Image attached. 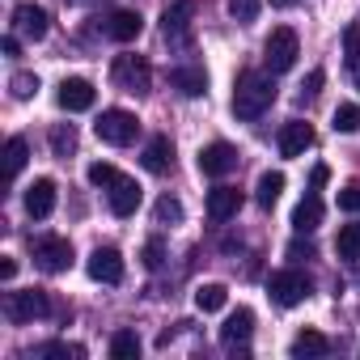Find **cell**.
I'll return each mask as SVG.
<instances>
[{
	"label": "cell",
	"mask_w": 360,
	"mask_h": 360,
	"mask_svg": "<svg viewBox=\"0 0 360 360\" xmlns=\"http://www.w3.org/2000/svg\"><path fill=\"white\" fill-rule=\"evenodd\" d=\"M276 102V81L267 72H242L238 89H233V115L238 119H259L267 115Z\"/></svg>",
	"instance_id": "1"
},
{
	"label": "cell",
	"mask_w": 360,
	"mask_h": 360,
	"mask_svg": "<svg viewBox=\"0 0 360 360\" xmlns=\"http://www.w3.org/2000/svg\"><path fill=\"white\" fill-rule=\"evenodd\" d=\"M297 56H301L297 30H292V26H276V30L267 34V43H263V60H267L271 77H276V72H288V68L297 64Z\"/></svg>",
	"instance_id": "2"
},
{
	"label": "cell",
	"mask_w": 360,
	"mask_h": 360,
	"mask_svg": "<svg viewBox=\"0 0 360 360\" xmlns=\"http://www.w3.org/2000/svg\"><path fill=\"white\" fill-rule=\"evenodd\" d=\"M110 81H115V89H123V94H148L153 68H148L144 56H119V60L110 64Z\"/></svg>",
	"instance_id": "3"
},
{
	"label": "cell",
	"mask_w": 360,
	"mask_h": 360,
	"mask_svg": "<svg viewBox=\"0 0 360 360\" xmlns=\"http://www.w3.org/2000/svg\"><path fill=\"white\" fill-rule=\"evenodd\" d=\"M94 131H98V140L102 144H115V148H123V144H131L136 136H140V119L131 115V110H102V119L94 123Z\"/></svg>",
	"instance_id": "4"
},
{
	"label": "cell",
	"mask_w": 360,
	"mask_h": 360,
	"mask_svg": "<svg viewBox=\"0 0 360 360\" xmlns=\"http://www.w3.org/2000/svg\"><path fill=\"white\" fill-rule=\"evenodd\" d=\"M267 292H271V301H276V305L292 309V305H301V301L314 292V284H309V276H305V271L288 267V271H276V276L267 280Z\"/></svg>",
	"instance_id": "5"
},
{
	"label": "cell",
	"mask_w": 360,
	"mask_h": 360,
	"mask_svg": "<svg viewBox=\"0 0 360 360\" xmlns=\"http://www.w3.org/2000/svg\"><path fill=\"white\" fill-rule=\"evenodd\" d=\"M51 314V301L43 288H22V292H5V318L9 322H34V318H47Z\"/></svg>",
	"instance_id": "6"
},
{
	"label": "cell",
	"mask_w": 360,
	"mask_h": 360,
	"mask_svg": "<svg viewBox=\"0 0 360 360\" xmlns=\"http://www.w3.org/2000/svg\"><path fill=\"white\" fill-rule=\"evenodd\" d=\"M34 267L47 276H60L72 267V242L68 238H39L34 242Z\"/></svg>",
	"instance_id": "7"
},
{
	"label": "cell",
	"mask_w": 360,
	"mask_h": 360,
	"mask_svg": "<svg viewBox=\"0 0 360 360\" xmlns=\"http://www.w3.org/2000/svg\"><path fill=\"white\" fill-rule=\"evenodd\" d=\"M191 18H195V5L191 0H169L165 13H161V34L169 43H187L191 39Z\"/></svg>",
	"instance_id": "8"
},
{
	"label": "cell",
	"mask_w": 360,
	"mask_h": 360,
	"mask_svg": "<svg viewBox=\"0 0 360 360\" xmlns=\"http://www.w3.org/2000/svg\"><path fill=\"white\" fill-rule=\"evenodd\" d=\"M238 169V148L229 140H212L208 148H200V174L208 178H225Z\"/></svg>",
	"instance_id": "9"
},
{
	"label": "cell",
	"mask_w": 360,
	"mask_h": 360,
	"mask_svg": "<svg viewBox=\"0 0 360 360\" xmlns=\"http://www.w3.org/2000/svg\"><path fill=\"white\" fill-rule=\"evenodd\" d=\"M85 267H89V280H98V284H119L123 280V255L115 246H98Z\"/></svg>",
	"instance_id": "10"
},
{
	"label": "cell",
	"mask_w": 360,
	"mask_h": 360,
	"mask_svg": "<svg viewBox=\"0 0 360 360\" xmlns=\"http://www.w3.org/2000/svg\"><path fill=\"white\" fill-rule=\"evenodd\" d=\"M94 98H98V94H94V85H89L85 77H64V81H60V94H56V102H60L68 115L89 110V106H94Z\"/></svg>",
	"instance_id": "11"
},
{
	"label": "cell",
	"mask_w": 360,
	"mask_h": 360,
	"mask_svg": "<svg viewBox=\"0 0 360 360\" xmlns=\"http://www.w3.org/2000/svg\"><path fill=\"white\" fill-rule=\"evenodd\" d=\"M140 200H144V191H140V183L136 178H119V183L106 191V204H110V212L115 217H136V208H140Z\"/></svg>",
	"instance_id": "12"
},
{
	"label": "cell",
	"mask_w": 360,
	"mask_h": 360,
	"mask_svg": "<svg viewBox=\"0 0 360 360\" xmlns=\"http://www.w3.org/2000/svg\"><path fill=\"white\" fill-rule=\"evenodd\" d=\"M47 9H39V5H18L13 9V30L22 34V39H30V43H39V39H47Z\"/></svg>",
	"instance_id": "13"
},
{
	"label": "cell",
	"mask_w": 360,
	"mask_h": 360,
	"mask_svg": "<svg viewBox=\"0 0 360 360\" xmlns=\"http://www.w3.org/2000/svg\"><path fill=\"white\" fill-rule=\"evenodd\" d=\"M102 30H106V39H115V43H136L140 30H144V22H140L136 9H110V18H106Z\"/></svg>",
	"instance_id": "14"
},
{
	"label": "cell",
	"mask_w": 360,
	"mask_h": 360,
	"mask_svg": "<svg viewBox=\"0 0 360 360\" xmlns=\"http://www.w3.org/2000/svg\"><path fill=\"white\" fill-rule=\"evenodd\" d=\"M169 85L183 94V98H204L208 94V72L200 64H183V68L169 72Z\"/></svg>",
	"instance_id": "15"
},
{
	"label": "cell",
	"mask_w": 360,
	"mask_h": 360,
	"mask_svg": "<svg viewBox=\"0 0 360 360\" xmlns=\"http://www.w3.org/2000/svg\"><path fill=\"white\" fill-rule=\"evenodd\" d=\"M250 335H255V314L242 305V309H233V314L225 318V326H221V343H229V347H246Z\"/></svg>",
	"instance_id": "16"
},
{
	"label": "cell",
	"mask_w": 360,
	"mask_h": 360,
	"mask_svg": "<svg viewBox=\"0 0 360 360\" xmlns=\"http://www.w3.org/2000/svg\"><path fill=\"white\" fill-rule=\"evenodd\" d=\"M51 208H56V183L51 178H34L26 187V212L34 221H43V217H51Z\"/></svg>",
	"instance_id": "17"
},
{
	"label": "cell",
	"mask_w": 360,
	"mask_h": 360,
	"mask_svg": "<svg viewBox=\"0 0 360 360\" xmlns=\"http://www.w3.org/2000/svg\"><path fill=\"white\" fill-rule=\"evenodd\" d=\"M309 144H314V127H309V123L292 119V123L280 127V153H284V157H305Z\"/></svg>",
	"instance_id": "18"
},
{
	"label": "cell",
	"mask_w": 360,
	"mask_h": 360,
	"mask_svg": "<svg viewBox=\"0 0 360 360\" xmlns=\"http://www.w3.org/2000/svg\"><path fill=\"white\" fill-rule=\"evenodd\" d=\"M238 208H242V191H238V187H217V191H208V217H212V221H229V217H238Z\"/></svg>",
	"instance_id": "19"
},
{
	"label": "cell",
	"mask_w": 360,
	"mask_h": 360,
	"mask_svg": "<svg viewBox=\"0 0 360 360\" xmlns=\"http://www.w3.org/2000/svg\"><path fill=\"white\" fill-rule=\"evenodd\" d=\"M322 225V200H318V191H309L297 208H292V229L297 233H314Z\"/></svg>",
	"instance_id": "20"
},
{
	"label": "cell",
	"mask_w": 360,
	"mask_h": 360,
	"mask_svg": "<svg viewBox=\"0 0 360 360\" xmlns=\"http://www.w3.org/2000/svg\"><path fill=\"white\" fill-rule=\"evenodd\" d=\"M169 165H174V144H169V136H153L148 148H144V169H148V174H165Z\"/></svg>",
	"instance_id": "21"
},
{
	"label": "cell",
	"mask_w": 360,
	"mask_h": 360,
	"mask_svg": "<svg viewBox=\"0 0 360 360\" xmlns=\"http://www.w3.org/2000/svg\"><path fill=\"white\" fill-rule=\"evenodd\" d=\"M280 191H284V174H280V169H267V174H259V187H255V200H259V208H271V204L280 200Z\"/></svg>",
	"instance_id": "22"
},
{
	"label": "cell",
	"mask_w": 360,
	"mask_h": 360,
	"mask_svg": "<svg viewBox=\"0 0 360 360\" xmlns=\"http://www.w3.org/2000/svg\"><path fill=\"white\" fill-rule=\"evenodd\" d=\"M326 352H330V343H326L322 330H301V335L292 339V356H297V360H305V356H326Z\"/></svg>",
	"instance_id": "23"
},
{
	"label": "cell",
	"mask_w": 360,
	"mask_h": 360,
	"mask_svg": "<svg viewBox=\"0 0 360 360\" xmlns=\"http://www.w3.org/2000/svg\"><path fill=\"white\" fill-rule=\"evenodd\" d=\"M26 157H30V144H26L22 136H9V144H5V178H9V183L22 174Z\"/></svg>",
	"instance_id": "24"
},
{
	"label": "cell",
	"mask_w": 360,
	"mask_h": 360,
	"mask_svg": "<svg viewBox=\"0 0 360 360\" xmlns=\"http://www.w3.org/2000/svg\"><path fill=\"white\" fill-rule=\"evenodd\" d=\"M225 301H229V288H225V284H200V288H195V305H200L204 314L225 309Z\"/></svg>",
	"instance_id": "25"
},
{
	"label": "cell",
	"mask_w": 360,
	"mask_h": 360,
	"mask_svg": "<svg viewBox=\"0 0 360 360\" xmlns=\"http://www.w3.org/2000/svg\"><path fill=\"white\" fill-rule=\"evenodd\" d=\"M335 250H339V259H360V221H352V225H343L339 229V238H335Z\"/></svg>",
	"instance_id": "26"
},
{
	"label": "cell",
	"mask_w": 360,
	"mask_h": 360,
	"mask_svg": "<svg viewBox=\"0 0 360 360\" xmlns=\"http://www.w3.org/2000/svg\"><path fill=\"white\" fill-rule=\"evenodd\" d=\"M110 356H115V360H136V356H140V335H136V330H115Z\"/></svg>",
	"instance_id": "27"
},
{
	"label": "cell",
	"mask_w": 360,
	"mask_h": 360,
	"mask_svg": "<svg viewBox=\"0 0 360 360\" xmlns=\"http://www.w3.org/2000/svg\"><path fill=\"white\" fill-rule=\"evenodd\" d=\"M51 153H56V157H72V153H77V127H72V123L51 127Z\"/></svg>",
	"instance_id": "28"
},
{
	"label": "cell",
	"mask_w": 360,
	"mask_h": 360,
	"mask_svg": "<svg viewBox=\"0 0 360 360\" xmlns=\"http://www.w3.org/2000/svg\"><path fill=\"white\" fill-rule=\"evenodd\" d=\"M153 221H157V225H178V221H183V204H178L174 195H161V200L153 204Z\"/></svg>",
	"instance_id": "29"
},
{
	"label": "cell",
	"mask_w": 360,
	"mask_h": 360,
	"mask_svg": "<svg viewBox=\"0 0 360 360\" xmlns=\"http://www.w3.org/2000/svg\"><path fill=\"white\" fill-rule=\"evenodd\" d=\"M119 178H123V174H119L110 161H94V165H89V183H94V187H102V191H110Z\"/></svg>",
	"instance_id": "30"
},
{
	"label": "cell",
	"mask_w": 360,
	"mask_h": 360,
	"mask_svg": "<svg viewBox=\"0 0 360 360\" xmlns=\"http://www.w3.org/2000/svg\"><path fill=\"white\" fill-rule=\"evenodd\" d=\"M9 94H13L18 102H30V98L39 94V77H34V72H13V81H9Z\"/></svg>",
	"instance_id": "31"
},
{
	"label": "cell",
	"mask_w": 360,
	"mask_h": 360,
	"mask_svg": "<svg viewBox=\"0 0 360 360\" xmlns=\"http://www.w3.org/2000/svg\"><path fill=\"white\" fill-rule=\"evenodd\" d=\"M335 131H343V136H352V131H360V106H352V102H343V106L335 110Z\"/></svg>",
	"instance_id": "32"
},
{
	"label": "cell",
	"mask_w": 360,
	"mask_h": 360,
	"mask_svg": "<svg viewBox=\"0 0 360 360\" xmlns=\"http://www.w3.org/2000/svg\"><path fill=\"white\" fill-rule=\"evenodd\" d=\"M229 13H233V22H255L259 18V0H229Z\"/></svg>",
	"instance_id": "33"
},
{
	"label": "cell",
	"mask_w": 360,
	"mask_h": 360,
	"mask_svg": "<svg viewBox=\"0 0 360 360\" xmlns=\"http://www.w3.org/2000/svg\"><path fill=\"white\" fill-rule=\"evenodd\" d=\"M140 259H144V267H148V271H157V267L165 263V246H161V238H148V242H144V255H140Z\"/></svg>",
	"instance_id": "34"
},
{
	"label": "cell",
	"mask_w": 360,
	"mask_h": 360,
	"mask_svg": "<svg viewBox=\"0 0 360 360\" xmlns=\"http://www.w3.org/2000/svg\"><path fill=\"white\" fill-rule=\"evenodd\" d=\"M347 77L360 89V47H356V30H347Z\"/></svg>",
	"instance_id": "35"
},
{
	"label": "cell",
	"mask_w": 360,
	"mask_h": 360,
	"mask_svg": "<svg viewBox=\"0 0 360 360\" xmlns=\"http://www.w3.org/2000/svg\"><path fill=\"white\" fill-rule=\"evenodd\" d=\"M322 81H326V77H322V72L314 68V72H309V77L301 81V94H297V98H301V102H314V98H318V89H322Z\"/></svg>",
	"instance_id": "36"
},
{
	"label": "cell",
	"mask_w": 360,
	"mask_h": 360,
	"mask_svg": "<svg viewBox=\"0 0 360 360\" xmlns=\"http://www.w3.org/2000/svg\"><path fill=\"white\" fill-rule=\"evenodd\" d=\"M339 208L343 212H360V183H352V187L339 191Z\"/></svg>",
	"instance_id": "37"
},
{
	"label": "cell",
	"mask_w": 360,
	"mask_h": 360,
	"mask_svg": "<svg viewBox=\"0 0 360 360\" xmlns=\"http://www.w3.org/2000/svg\"><path fill=\"white\" fill-rule=\"evenodd\" d=\"M43 356H85V347L81 343H47Z\"/></svg>",
	"instance_id": "38"
},
{
	"label": "cell",
	"mask_w": 360,
	"mask_h": 360,
	"mask_svg": "<svg viewBox=\"0 0 360 360\" xmlns=\"http://www.w3.org/2000/svg\"><path fill=\"white\" fill-rule=\"evenodd\" d=\"M288 259H314V246L297 238V242H288Z\"/></svg>",
	"instance_id": "39"
},
{
	"label": "cell",
	"mask_w": 360,
	"mask_h": 360,
	"mask_svg": "<svg viewBox=\"0 0 360 360\" xmlns=\"http://www.w3.org/2000/svg\"><path fill=\"white\" fill-rule=\"evenodd\" d=\"M322 183H326V165H314V174H309V191H322Z\"/></svg>",
	"instance_id": "40"
},
{
	"label": "cell",
	"mask_w": 360,
	"mask_h": 360,
	"mask_svg": "<svg viewBox=\"0 0 360 360\" xmlns=\"http://www.w3.org/2000/svg\"><path fill=\"white\" fill-rule=\"evenodd\" d=\"M13 276H18V263L5 255V259H0V280H13Z\"/></svg>",
	"instance_id": "41"
},
{
	"label": "cell",
	"mask_w": 360,
	"mask_h": 360,
	"mask_svg": "<svg viewBox=\"0 0 360 360\" xmlns=\"http://www.w3.org/2000/svg\"><path fill=\"white\" fill-rule=\"evenodd\" d=\"M0 47H5V56H18V51H22V43H18V34H5V43H0Z\"/></svg>",
	"instance_id": "42"
},
{
	"label": "cell",
	"mask_w": 360,
	"mask_h": 360,
	"mask_svg": "<svg viewBox=\"0 0 360 360\" xmlns=\"http://www.w3.org/2000/svg\"><path fill=\"white\" fill-rule=\"evenodd\" d=\"M271 5H276V9H292V5H297V0H271Z\"/></svg>",
	"instance_id": "43"
},
{
	"label": "cell",
	"mask_w": 360,
	"mask_h": 360,
	"mask_svg": "<svg viewBox=\"0 0 360 360\" xmlns=\"http://www.w3.org/2000/svg\"><path fill=\"white\" fill-rule=\"evenodd\" d=\"M68 5H77V0H68Z\"/></svg>",
	"instance_id": "44"
}]
</instances>
